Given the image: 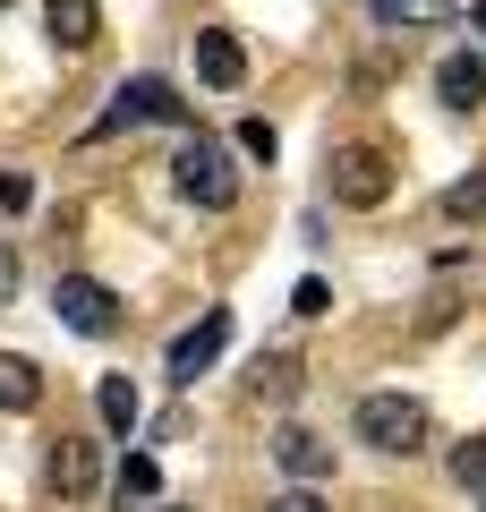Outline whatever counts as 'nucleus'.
<instances>
[{"mask_svg": "<svg viewBox=\"0 0 486 512\" xmlns=\"http://www.w3.org/2000/svg\"><path fill=\"white\" fill-rule=\"evenodd\" d=\"M171 180H180V197L205 205V214H231V205H239V163H231V146H214V137H205V128H188V137H180Z\"/></svg>", "mask_w": 486, "mask_h": 512, "instance_id": "nucleus-1", "label": "nucleus"}, {"mask_svg": "<svg viewBox=\"0 0 486 512\" xmlns=\"http://www.w3.org/2000/svg\"><path fill=\"white\" fill-rule=\"evenodd\" d=\"M350 427H359V444H376V453H427V402L418 393H367L359 410H350Z\"/></svg>", "mask_w": 486, "mask_h": 512, "instance_id": "nucleus-2", "label": "nucleus"}, {"mask_svg": "<svg viewBox=\"0 0 486 512\" xmlns=\"http://www.w3.org/2000/svg\"><path fill=\"white\" fill-rule=\"evenodd\" d=\"M145 120H180L188 128V103L162 86V77H120V86H111V111L94 120V137H120V128H145Z\"/></svg>", "mask_w": 486, "mask_h": 512, "instance_id": "nucleus-3", "label": "nucleus"}, {"mask_svg": "<svg viewBox=\"0 0 486 512\" xmlns=\"http://www.w3.org/2000/svg\"><path fill=\"white\" fill-rule=\"evenodd\" d=\"M324 171H333V205H350V214H376V205L393 197V163H384L376 146H342Z\"/></svg>", "mask_w": 486, "mask_h": 512, "instance_id": "nucleus-4", "label": "nucleus"}, {"mask_svg": "<svg viewBox=\"0 0 486 512\" xmlns=\"http://www.w3.org/2000/svg\"><path fill=\"white\" fill-rule=\"evenodd\" d=\"M52 316H60L69 333H86V342H103V333L120 325V299H111L94 274H60V282H52Z\"/></svg>", "mask_w": 486, "mask_h": 512, "instance_id": "nucleus-5", "label": "nucleus"}, {"mask_svg": "<svg viewBox=\"0 0 486 512\" xmlns=\"http://www.w3.org/2000/svg\"><path fill=\"white\" fill-rule=\"evenodd\" d=\"M222 350H231V308H205L197 325H188L180 342H171V384H197L205 367L222 359Z\"/></svg>", "mask_w": 486, "mask_h": 512, "instance_id": "nucleus-6", "label": "nucleus"}, {"mask_svg": "<svg viewBox=\"0 0 486 512\" xmlns=\"http://www.w3.org/2000/svg\"><path fill=\"white\" fill-rule=\"evenodd\" d=\"M94 478H103L94 444L86 436H52V453H43V487H52L60 504H77V495H94Z\"/></svg>", "mask_w": 486, "mask_h": 512, "instance_id": "nucleus-7", "label": "nucleus"}, {"mask_svg": "<svg viewBox=\"0 0 486 512\" xmlns=\"http://www.w3.org/2000/svg\"><path fill=\"white\" fill-rule=\"evenodd\" d=\"M43 35H52L60 52H94V43H103V9H94V0H43Z\"/></svg>", "mask_w": 486, "mask_h": 512, "instance_id": "nucleus-8", "label": "nucleus"}, {"mask_svg": "<svg viewBox=\"0 0 486 512\" xmlns=\"http://www.w3.org/2000/svg\"><path fill=\"white\" fill-rule=\"evenodd\" d=\"M197 77H205L214 94H231L239 77H248V52H239L231 26H205V35H197Z\"/></svg>", "mask_w": 486, "mask_h": 512, "instance_id": "nucleus-9", "label": "nucleus"}, {"mask_svg": "<svg viewBox=\"0 0 486 512\" xmlns=\"http://www.w3.org/2000/svg\"><path fill=\"white\" fill-rule=\"evenodd\" d=\"M435 94H444V111H486V52H452L435 69Z\"/></svg>", "mask_w": 486, "mask_h": 512, "instance_id": "nucleus-10", "label": "nucleus"}, {"mask_svg": "<svg viewBox=\"0 0 486 512\" xmlns=\"http://www.w3.org/2000/svg\"><path fill=\"white\" fill-rule=\"evenodd\" d=\"M273 461H282V470L299 478V487L333 478V444H324V436H307V427H282V436H273Z\"/></svg>", "mask_w": 486, "mask_h": 512, "instance_id": "nucleus-11", "label": "nucleus"}, {"mask_svg": "<svg viewBox=\"0 0 486 512\" xmlns=\"http://www.w3.org/2000/svg\"><path fill=\"white\" fill-rule=\"evenodd\" d=\"M299 384H307L299 350H265V359L248 367V402H299Z\"/></svg>", "mask_w": 486, "mask_h": 512, "instance_id": "nucleus-12", "label": "nucleus"}, {"mask_svg": "<svg viewBox=\"0 0 486 512\" xmlns=\"http://www.w3.org/2000/svg\"><path fill=\"white\" fill-rule=\"evenodd\" d=\"M43 402V367L26 350H0V410H35Z\"/></svg>", "mask_w": 486, "mask_h": 512, "instance_id": "nucleus-13", "label": "nucleus"}, {"mask_svg": "<svg viewBox=\"0 0 486 512\" xmlns=\"http://www.w3.org/2000/svg\"><path fill=\"white\" fill-rule=\"evenodd\" d=\"M94 410H103L111 436H128V427L145 419V402H137V384H128V376H103V384H94Z\"/></svg>", "mask_w": 486, "mask_h": 512, "instance_id": "nucleus-14", "label": "nucleus"}, {"mask_svg": "<svg viewBox=\"0 0 486 512\" xmlns=\"http://www.w3.org/2000/svg\"><path fill=\"white\" fill-rule=\"evenodd\" d=\"M111 495H120V504H154V495H162V470H154L145 453H128L120 478H111Z\"/></svg>", "mask_w": 486, "mask_h": 512, "instance_id": "nucleus-15", "label": "nucleus"}, {"mask_svg": "<svg viewBox=\"0 0 486 512\" xmlns=\"http://www.w3.org/2000/svg\"><path fill=\"white\" fill-rule=\"evenodd\" d=\"M444 222H486V163L444 188Z\"/></svg>", "mask_w": 486, "mask_h": 512, "instance_id": "nucleus-16", "label": "nucleus"}, {"mask_svg": "<svg viewBox=\"0 0 486 512\" xmlns=\"http://www.w3.org/2000/svg\"><path fill=\"white\" fill-rule=\"evenodd\" d=\"M239 154H248V163H273V154H282L273 120H239Z\"/></svg>", "mask_w": 486, "mask_h": 512, "instance_id": "nucleus-17", "label": "nucleus"}, {"mask_svg": "<svg viewBox=\"0 0 486 512\" xmlns=\"http://www.w3.org/2000/svg\"><path fill=\"white\" fill-rule=\"evenodd\" d=\"M452 478H461V487H486V436H469L461 453H452Z\"/></svg>", "mask_w": 486, "mask_h": 512, "instance_id": "nucleus-18", "label": "nucleus"}, {"mask_svg": "<svg viewBox=\"0 0 486 512\" xmlns=\"http://www.w3.org/2000/svg\"><path fill=\"white\" fill-rule=\"evenodd\" d=\"M324 308H333V291H324V282H316V274H307V282H299V291H290V316H324Z\"/></svg>", "mask_w": 486, "mask_h": 512, "instance_id": "nucleus-19", "label": "nucleus"}, {"mask_svg": "<svg viewBox=\"0 0 486 512\" xmlns=\"http://www.w3.org/2000/svg\"><path fill=\"white\" fill-rule=\"evenodd\" d=\"M0 205H9V214H26V205H35V180H26V171H0Z\"/></svg>", "mask_w": 486, "mask_h": 512, "instance_id": "nucleus-20", "label": "nucleus"}, {"mask_svg": "<svg viewBox=\"0 0 486 512\" xmlns=\"http://www.w3.org/2000/svg\"><path fill=\"white\" fill-rule=\"evenodd\" d=\"M9 299H18V248L0 239V308H9Z\"/></svg>", "mask_w": 486, "mask_h": 512, "instance_id": "nucleus-21", "label": "nucleus"}, {"mask_svg": "<svg viewBox=\"0 0 486 512\" xmlns=\"http://www.w3.org/2000/svg\"><path fill=\"white\" fill-rule=\"evenodd\" d=\"M265 512H324V504H316V495H307V487H290V495H273Z\"/></svg>", "mask_w": 486, "mask_h": 512, "instance_id": "nucleus-22", "label": "nucleus"}, {"mask_svg": "<svg viewBox=\"0 0 486 512\" xmlns=\"http://www.w3.org/2000/svg\"><path fill=\"white\" fill-rule=\"evenodd\" d=\"M154 512H197V504H154Z\"/></svg>", "mask_w": 486, "mask_h": 512, "instance_id": "nucleus-23", "label": "nucleus"}, {"mask_svg": "<svg viewBox=\"0 0 486 512\" xmlns=\"http://www.w3.org/2000/svg\"><path fill=\"white\" fill-rule=\"evenodd\" d=\"M0 9H9V0H0Z\"/></svg>", "mask_w": 486, "mask_h": 512, "instance_id": "nucleus-24", "label": "nucleus"}]
</instances>
